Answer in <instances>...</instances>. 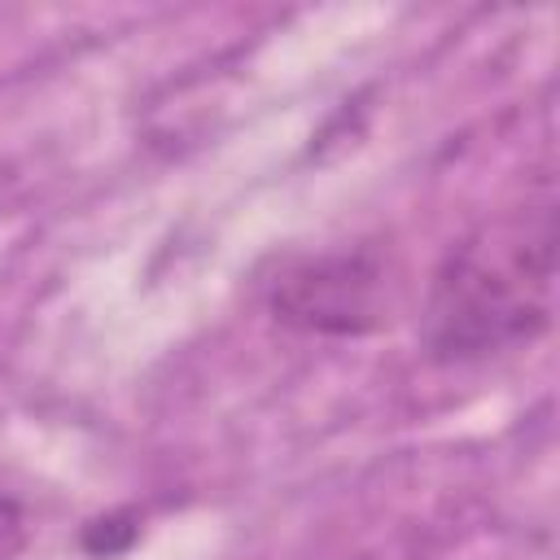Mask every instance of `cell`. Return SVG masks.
Masks as SVG:
<instances>
[{
  "label": "cell",
  "instance_id": "2",
  "mask_svg": "<svg viewBox=\"0 0 560 560\" xmlns=\"http://www.w3.org/2000/svg\"><path fill=\"white\" fill-rule=\"evenodd\" d=\"M389 280L376 254L337 249V254H306L280 267L267 289V306L280 324L302 332H368L381 324L389 306Z\"/></svg>",
  "mask_w": 560,
  "mask_h": 560
},
{
  "label": "cell",
  "instance_id": "1",
  "mask_svg": "<svg viewBox=\"0 0 560 560\" xmlns=\"http://www.w3.org/2000/svg\"><path fill=\"white\" fill-rule=\"evenodd\" d=\"M556 214L551 201L472 228L433 271L420 337L433 359L459 363L534 341L551 324Z\"/></svg>",
  "mask_w": 560,
  "mask_h": 560
},
{
  "label": "cell",
  "instance_id": "3",
  "mask_svg": "<svg viewBox=\"0 0 560 560\" xmlns=\"http://www.w3.org/2000/svg\"><path fill=\"white\" fill-rule=\"evenodd\" d=\"M131 538H136V525H131V516H118V512H109L83 529V547L92 556H118Z\"/></svg>",
  "mask_w": 560,
  "mask_h": 560
},
{
  "label": "cell",
  "instance_id": "4",
  "mask_svg": "<svg viewBox=\"0 0 560 560\" xmlns=\"http://www.w3.org/2000/svg\"><path fill=\"white\" fill-rule=\"evenodd\" d=\"M26 512H22V503L18 499H9V494H0V560H13L18 551H22V542H26Z\"/></svg>",
  "mask_w": 560,
  "mask_h": 560
}]
</instances>
